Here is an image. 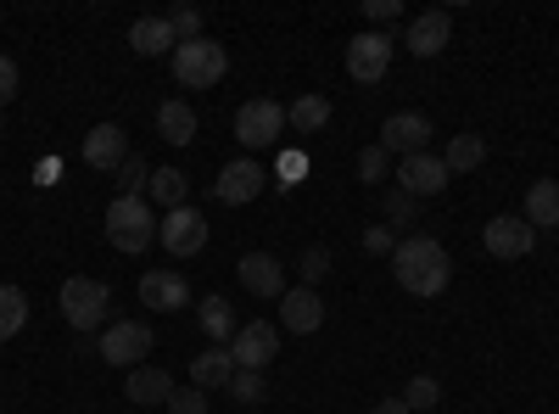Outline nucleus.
Masks as SVG:
<instances>
[{
  "label": "nucleus",
  "instance_id": "nucleus-1",
  "mask_svg": "<svg viewBox=\"0 0 559 414\" xmlns=\"http://www.w3.org/2000/svg\"><path fill=\"white\" fill-rule=\"evenodd\" d=\"M392 274L408 297H442L453 281V258L437 236H403L392 252Z\"/></svg>",
  "mask_w": 559,
  "mask_h": 414
},
{
  "label": "nucleus",
  "instance_id": "nucleus-2",
  "mask_svg": "<svg viewBox=\"0 0 559 414\" xmlns=\"http://www.w3.org/2000/svg\"><path fill=\"white\" fill-rule=\"evenodd\" d=\"M107 241H112L118 252H146V247L157 241V213H152V202H146V197H118V202L107 208Z\"/></svg>",
  "mask_w": 559,
  "mask_h": 414
},
{
  "label": "nucleus",
  "instance_id": "nucleus-3",
  "mask_svg": "<svg viewBox=\"0 0 559 414\" xmlns=\"http://www.w3.org/2000/svg\"><path fill=\"white\" fill-rule=\"evenodd\" d=\"M229 73V57H224V45L218 39H185V45H174V79L185 84V90H213L218 79Z\"/></svg>",
  "mask_w": 559,
  "mask_h": 414
},
{
  "label": "nucleus",
  "instance_id": "nucleus-4",
  "mask_svg": "<svg viewBox=\"0 0 559 414\" xmlns=\"http://www.w3.org/2000/svg\"><path fill=\"white\" fill-rule=\"evenodd\" d=\"M102 314H112V286L107 281H90V274L62 281V319L73 331H102Z\"/></svg>",
  "mask_w": 559,
  "mask_h": 414
},
{
  "label": "nucleus",
  "instance_id": "nucleus-5",
  "mask_svg": "<svg viewBox=\"0 0 559 414\" xmlns=\"http://www.w3.org/2000/svg\"><path fill=\"white\" fill-rule=\"evenodd\" d=\"M152 347H157V331L146 319H112L102 331V364H118V370H140Z\"/></svg>",
  "mask_w": 559,
  "mask_h": 414
},
{
  "label": "nucleus",
  "instance_id": "nucleus-6",
  "mask_svg": "<svg viewBox=\"0 0 559 414\" xmlns=\"http://www.w3.org/2000/svg\"><path fill=\"white\" fill-rule=\"evenodd\" d=\"M392 34H381V28H364V34H353L347 39V73L358 79V84H381L386 79V68H392Z\"/></svg>",
  "mask_w": 559,
  "mask_h": 414
},
{
  "label": "nucleus",
  "instance_id": "nucleus-7",
  "mask_svg": "<svg viewBox=\"0 0 559 414\" xmlns=\"http://www.w3.org/2000/svg\"><path fill=\"white\" fill-rule=\"evenodd\" d=\"M397 191L414 197V202H431L448 191V163L431 157V152H419V157H403L397 163Z\"/></svg>",
  "mask_w": 559,
  "mask_h": 414
},
{
  "label": "nucleus",
  "instance_id": "nucleus-8",
  "mask_svg": "<svg viewBox=\"0 0 559 414\" xmlns=\"http://www.w3.org/2000/svg\"><path fill=\"white\" fill-rule=\"evenodd\" d=\"M263 186H269V174H263L252 157H236V163H224V168H218L213 197H218V202H229V208H247V202H258V197H263Z\"/></svg>",
  "mask_w": 559,
  "mask_h": 414
},
{
  "label": "nucleus",
  "instance_id": "nucleus-9",
  "mask_svg": "<svg viewBox=\"0 0 559 414\" xmlns=\"http://www.w3.org/2000/svg\"><path fill=\"white\" fill-rule=\"evenodd\" d=\"M481 247H487L492 258H526V252L537 247V229H532L521 213H498V218L481 224Z\"/></svg>",
  "mask_w": 559,
  "mask_h": 414
},
{
  "label": "nucleus",
  "instance_id": "nucleus-10",
  "mask_svg": "<svg viewBox=\"0 0 559 414\" xmlns=\"http://www.w3.org/2000/svg\"><path fill=\"white\" fill-rule=\"evenodd\" d=\"M280 129H286V107H280V102H263V96H258V102H247V107L236 113V141L252 146V152H258V146H274Z\"/></svg>",
  "mask_w": 559,
  "mask_h": 414
},
{
  "label": "nucleus",
  "instance_id": "nucleus-11",
  "mask_svg": "<svg viewBox=\"0 0 559 414\" xmlns=\"http://www.w3.org/2000/svg\"><path fill=\"white\" fill-rule=\"evenodd\" d=\"M157 241L174 252V258H197L207 247V218L197 208H174L163 224H157Z\"/></svg>",
  "mask_w": 559,
  "mask_h": 414
},
{
  "label": "nucleus",
  "instance_id": "nucleus-12",
  "mask_svg": "<svg viewBox=\"0 0 559 414\" xmlns=\"http://www.w3.org/2000/svg\"><path fill=\"white\" fill-rule=\"evenodd\" d=\"M431 118L426 113H392L386 123H381V146L392 152V157H419L431 146Z\"/></svg>",
  "mask_w": 559,
  "mask_h": 414
},
{
  "label": "nucleus",
  "instance_id": "nucleus-13",
  "mask_svg": "<svg viewBox=\"0 0 559 414\" xmlns=\"http://www.w3.org/2000/svg\"><path fill=\"white\" fill-rule=\"evenodd\" d=\"M229 353H236V370H269V364L280 358V331L269 326V319H252V326L236 331Z\"/></svg>",
  "mask_w": 559,
  "mask_h": 414
},
{
  "label": "nucleus",
  "instance_id": "nucleus-14",
  "mask_svg": "<svg viewBox=\"0 0 559 414\" xmlns=\"http://www.w3.org/2000/svg\"><path fill=\"white\" fill-rule=\"evenodd\" d=\"M140 303L157 308V314H174V308L191 303V286H185L179 269H146L140 274Z\"/></svg>",
  "mask_w": 559,
  "mask_h": 414
},
{
  "label": "nucleus",
  "instance_id": "nucleus-15",
  "mask_svg": "<svg viewBox=\"0 0 559 414\" xmlns=\"http://www.w3.org/2000/svg\"><path fill=\"white\" fill-rule=\"evenodd\" d=\"M448 34H453V17L437 7V12H419V17H408V28H403V45L426 62V57H442V45H448Z\"/></svg>",
  "mask_w": 559,
  "mask_h": 414
},
{
  "label": "nucleus",
  "instance_id": "nucleus-16",
  "mask_svg": "<svg viewBox=\"0 0 559 414\" xmlns=\"http://www.w3.org/2000/svg\"><path fill=\"white\" fill-rule=\"evenodd\" d=\"M123 157H129V134H123L118 123H96V129L84 134V163H90V168L118 174V168H123Z\"/></svg>",
  "mask_w": 559,
  "mask_h": 414
},
{
  "label": "nucleus",
  "instance_id": "nucleus-17",
  "mask_svg": "<svg viewBox=\"0 0 559 414\" xmlns=\"http://www.w3.org/2000/svg\"><path fill=\"white\" fill-rule=\"evenodd\" d=\"M236 274H241V286H247L252 297H286V269H280L274 252H247V258L236 263Z\"/></svg>",
  "mask_w": 559,
  "mask_h": 414
},
{
  "label": "nucleus",
  "instance_id": "nucleus-18",
  "mask_svg": "<svg viewBox=\"0 0 559 414\" xmlns=\"http://www.w3.org/2000/svg\"><path fill=\"white\" fill-rule=\"evenodd\" d=\"M280 326H286L292 336H313V331L324 326V303H319V292L292 286L286 297H280Z\"/></svg>",
  "mask_w": 559,
  "mask_h": 414
},
{
  "label": "nucleus",
  "instance_id": "nucleus-19",
  "mask_svg": "<svg viewBox=\"0 0 559 414\" xmlns=\"http://www.w3.org/2000/svg\"><path fill=\"white\" fill-rule=\"evenodd\" d=\"M123 392H129V403H146V409L163 403V409H168V398H174V376L157 370V364H140V370H129Z\"/></svg>",
  "mask_w": 559,
  "mask_h": 414
},
{
  "label": "nucleus",
  "instance_id": "nucleus-20",
  "mask_svg": "<svg viewBox=\"0 0 559 414\" xmlns=\"http://www.w3.org/2000/svg\"><path fill=\"white\" fill-rule=\"evenodd\" d=\"M229 376H236V353L229 347H207L191 358V387L213 392V387H229Z\"/></svg>",
  "mask_w": 559,
  "mask_h": 414
},
{
  "label": "nucleus",
  "instance_id": "nucleus-21",
  "mask_svg": "<svg viewBox=\"0 0 559 414\" xmlns=\"http://www.w3.org/2000/svg\"><path fill=\"white\" fill-rule=\"evenodd\" d=\"M157 134L168 146H191L197 141V107L191 102H163L157 107Z\"/></svg>",
  "mask_w": 559,
  "mask_h": 414
},
{
  "label": "nucleus",
  "instance_id": "nucleus-22",
  "mask_svg": "<svg viewBox=\"0 0 559 414\" xmlns=\"http://www.w3.org/2000/svg\"><path fill=\"white\" fill-rule=\"evenodd\" d=\"M129 45L140 57H174V28H168V17H140L134 28H129Z\"/></svg>",
  "mask_w": 559,
  "mask_h": 414
},
{
  "label": "nucleus",
  "instance_id": "nucleus-23",
  "mask_svg": "<svg viewBox=\"0 0 559 414\" xmlns=\"http://www.w3.org/2000/svg\"><path fill=\"white\" fill-rule=\"evenodd\" d=\"M532 229H559V179H537L526 191V213H521Z\"/></svg>",
  "mask_w": 559,
  "mask_h": 414
},
{
  "label": "nucleus",
  "instance_id": "nucleus-24",
  "mask_svg": "<svg viewBox=\"0 0 559 414\" xmlns=\"http://www.w3.org/2000/svg\"><path fill=\"white\" fill-rule=\"evenodd\" d=\"M197 326L213 336V347H224V342H236V308H229L224 297H202L197 303Z\"/></svg>",
  "mask_w": 559,
  "mask_h": 414
},
{
  "label": "nucleus",
  "instance_id": "nucleus-25",
  "mask_svg": "<svg viewBox=\"0 0 559 414\" xmlns=\"http://www.w3.org/2000/svg\"><path fill=\"white\" fill-rule=\"evenodd\" d=\"M146 191H152V202L168 208V213H174V208H191V179H185L179 168H152V186H146Z\"/></svg>",
  "mask_w": 559,
  "mask_h": 414
},
{
  "label": "nucleus",
  "instance_id": "nucleus-26",
  "mask_svg": "<svg viewBox=\"0 0 559 414\" xmlns=\"http://www.w3.org/2000/svg\"><path fill=\"white\" fill-rule=\"evenodd\" d=\"M442 163H448V174H471V168L487 163V141H481V134H453Z\"/></svg>",
  "mask_w": 559,
  "mask_h": 414
},
{
  "label": "nucleus",
  "instance_id": "nucleus-27",
  "mask_svg": "<svg viewBox=\"0 0 559 414\" xmlns=\"http://www.w3.org/2000/svg\"><path fill=\"white\" fill-rule=\"evenodd\" d=\"M286 123H292L297 134H319L324 123H331V102H324V96H297V102L286 107Z\"/></svg>",
  "mask_w": 559,
  "mask_h": 414
},
{
  "label": "nucleus",
  "instance_id": "nucleus-28",
  "mask_svg": "<svg viewBox=\"0 0 559 414\" xmlns=\"http://www.w3.org/2000/svg\"><path fill=\"white\" fill-rule=\"evenodd\" d=\"M23 326H28V297L17 286H0V342L17 336Z\"/></svg>",
  "mask_w": 559,
  "mask_h": 414
},
{
  "label": "nucleus",
  "instance_id": "nucleus-29",
  "mask_svg": "<svg viewBox=\"0 0 559 414\" xmlns=\"http://www.w3.org/2000/svg\"><path fill=\"white\" fill-rule=\"evenodd\" d=\"M403 403H408L414 414H431V409L442 403V381H437V376H408V387H403Z\"/></svg>",
  "mask_w": 559,
  "mask_h": 414
},
{
  "label": "nucleus",
  "instance_id": "nucleus-30",
  "mask_svg": "<svg viewBox=\"0 0 559 414\" xmlns=\"http://www.w3.org/2000/svg\"><path fill=\"white\" fill-rule=\"evenodd\" d=\"M229 398H236L241 409H258V403L269 398V381H263V370H236V376H229Z\"/></svg>",
  "mask_w": 559,
  "mask_h": 414
},
{
  "label": "nucleus",
  "instance_id": "nucleus-31",
  "mask_svg": "<svg viewBox=\"0 0 559 414\" xmlns=\"http://www.w3.org/2000/svg\"><path fill=\"white\" fill-rule=\"evenodd\" d=\"M386 174H392V152H386L381 141L358 152V179H364V186H381Z\"/></svg>",
  "mask_w": 559,
  "mask_h": 414
},
{
  "label": "nucleus",
  "instance_id": "nucleus-32",
  "mask_svg": "<svg viewBox=\"0 0 559 414\" xmlns=\"http://www.w3.org/2000/svg\"><path fill=\"white\" fill-rule=\"evenodd\" d=\"M118 186H123V197H140V191H146L152 186V168H146V157H123V168H118Z\"/></svg>",
  "mask_w": 559,
  "mask_h": 414
},
{
  "label": "nucleus",
  "instance_id": "nucleus-33",
  "mask_svg": "<svg viewBox=\"0 0 559 414\" xmlns=\"http://www.w3.org/2000/svg\"><path fill=\"white\" fill-rule=\"evenodd\" d=\"M297 274H302V286L313 292V286L324 281V274H331V252H324V247H308V252H302V263H297Z\"/></svg>",
  "mask_w": 559,
  "mask_h": 414
},
{
  "label": "nucleus",
  "instance_id": "nucleus-34",
  "mask_svg": "<svg viewBox=\"0 0 559 414\" xmlns=\"http://www.w3.org/2000/svg\"><path fill=\"white\" fill-rule=\"evenodd\" d=\"M168 28H174L179 45H185V39H202V12H197V7H174V12H168Z\"/></svg>",
  "mask_w": 559,
  "mask_h": 414
},
{
  "label": "nucleus",
  "instance_id": "nucleus-35",
  "mask_svg": "<svg viewBox=\"0 0 559 414\" xmlns=\"http://www.w3.org/2000/svg\"><path fill=\"white\" fill-rule=\"evenodd\" d=\"M168 414H207V392L202 387H174Z\"/></svg>",
  "mask_w": 559,
  "mask_h": 414
},
{
  "label": "nucleus",
  "instance_id": "nucleus-36",
  "mask_svg": "<svg viewBox=\"0 0 559 414\" xmlns=\"http://www.w3.org/2000/svg\"><path fill=\"white\" fill-rule=\"evenodd\" d=\"M364 252H376V258H392V252H397V236H392L386 224H369V229H364Z\"/></svg>",
  "mask_w": 559,
  "mask_h": 414
},
{
  "label": "nucleus",
  "instance_id": "nucleus-37",
  "mask_svg": "<svg viewBox=\"0 0 559 414\" xmlns=\"http://www.w3.org/2000/svg\"><path fill=\"white\" fill-rule=\"evenodd\" d=\"M397 17H403L397 0H364V23H397Z\"/></svg>",
  "mask_w": 559,
  "mask_h": 414
},
{
  "label": "nucleus",
  "instance_id": "nucleus-38",
  "mask_svg": "<svg viewBox=\"0 0 559 414\" xmlns=\"http://www.w3.org/2000/svg\"><path fill=\"white\" fill-rule=\"evenodd\" d=\"M12 102H17V62L0 57V107H12Z\"/></svg>",
  "mask_w": 559,
  "mask_h": 414
},
{
  "label": "nucleus",
  "instance_id": "nucleus-39",
  "mask_svg": "<svg viewBox=\"0 0 559 414\" xmlns=\"http://www.w3.org/2000/svg\"><path fill=\"white\" fill-rule=\"evenodd\" d=\"M408 213H414V197H403V191H392V197H386V218H397V224H403Z\"/></svg>",
  "mask_w": 559,
  "mask_h": 414
},
{
  "label": "nucleus",
  "instance_id": "nucleus-40",
  "mask_svg": "<svg viewBox=\"0 0 559 414\" xmlns=\"http://www.w3.org/2000/svg\"><path fill=\"white\" fill-rule=\"evenodd\" d=\"M34 179H39V186H57V179H62V163H39Z\"/></svg>",
  "mask_w": 559,
  "mask_h": 414
},
{
  "label": "nucleus",
  "instance_id": "nucleus-41",
  "mask_svg": "<svg viewBox=\"0 0 559 414\" xmlns=\"http://www.w3.org/2000/svg\"><path fill=\"white\" fill-rule=\"evenodd\" d=\"M369 414H414V409H408L403 398H381V403H376V409H369Z\"/></svg>",
  "mask_w": 559,
  "mask_h": 414
},
{
  "label": "nucleus",
  "instance_id": "nucleus-42",
  "mask_svg": "<svg viewBox=\"0 0 559 414\" xmlns=\"http://www.w3.org/2000/svg\"><path fill=\"white\" fill-rule=\"evenodd\" d=\"M0 134H7V129H0Z\"/></svg>",
  "mask_w": 559,
  "mask_h": 414
}]
</instances>
